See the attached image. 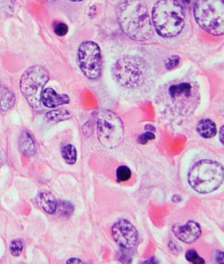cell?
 Instances as JSON below:
<instances>
[{"instance_id": "1", "label": "cell", "mask_w": 224, "mask_h": 264, "mask_svg": "<svg viewBox=\"0 0 224 264\" xmlns=\"http://www.w3.org/2000/svg\"><path fill=\"white\" fill-rule=\"evenodd\" d=\"M117 19L124 33L131 39L144 42L153 36L152 23L143 0H125L119 5Z\"/></svg>"}, {"instance_id": "2", "label": "cell", "mask_w": 224, "mask_h": 264, "mask_svg": "<svg viewBox=\"0 0 224 264\" xmlns=\"http://www.w3.org/2000/svg\"><path fill=\"white\" fill-rule=\"evenodd\" d=\"M151 18L156 31L162 37H176L185 25L184 10L177 0H159L153 8Z\"/></svg>"}, {"instance_id": "3", "label": "cell", "mask_w": 224, "mask_h": 264, "mask_svg": "<svg viewBox=\"0 0 224 264\" xmlns=\"http://www.w3.org/2000/svg\"><path fill=\"white\" fill-rule=\"evenodd\" d=\"M223 176V167L221 163L203 159L196 163L190 170L188 182L197 193L208 194L221 186Z\"/></svg>"}, {"instance_id": "4", "label": "cell", "mask_w": 224, "mask_h": 264, "mask_svg": "<svg viewBox=\"0 0 224 264\" xmlns=\"http://www.w3.org/2000/svg\"><path fill=\"white\" fill-rule=\"evenodd\" d=\"M197 24L212 35L224 33L223 0H197L193 8Z\"/></svg>"}, {"instance_id": "5", "label": "cell", "mask_w": 224, "mask_h": 264, "mask_svg": "<svg viewBox=\"0 0 224 264\" xmlns=\"http://www.w3.org/2000/svg\"><path fill=\"white\" fill-rule=\"evenodd\" d=\"M49 79L50 73L46 68L42 65L32 66L21 76V93L34 109H38L41 106L42 92Z\"/></svg>"}, {"instance_id": "6", "label": "cell", "mask_w": 224, "mask_h": 264, "mask_svg": "<svg viewBox=\"0 0 224 264\" xmlns=\"http://www.w3.org/2000/svg\"><path fill=\"white\" fill-rule=\"evenodd\" d=\"M113 78L126 88H135L144 81L146 66L142 59L125 56L118 59L112 69Z\"/></svg>"}, {"instance_id": "7", "label": "cell", "mask_w": 224, "mask_h": 264, "mask_svg": "<svg viewBox=\"0 0 224 264\" xmlns=\"http://www.w3.org/2000/svg\"><path fill=\"white\" fill-rule=\"evenodd\" d=\"M97 137L102 145L107 148L119 146L124 138L123 123L111 111H100L97 121Z\"/></svg>"}, {"instance_id": "8", "label": "cell", "mask_w": 224, "mask_h": 264, "mask_svg": "<svg viewBox=\"0 0 224 264\" xmlns=\"http://www.w3.org/2000/svg\"><path fill=\"white\" fill-rule=\"evenodd\" d=\"M78 63L81 71L87 78L95 80L101 73V50L95 42L86 41L79 47Z\"/></svg>"}, {"instance_id": "9", "label": "cell", "mask_w": 224, "mask_h": 264, "mask_svg": "<svg viewBox=\"0 0 224 264\" xmlns=\"http://www.w3.org/2000/svg\"><path fill=\"white\" fill-rule=\"evenodd\" d=\"M112 235L117 244L125 250L133 248L138 240L137 229L132 223L125 219H120L113 225Z\"/></svg>"}, {"instance_id": "10", "label": "cell", "mask_w": 224, "mask_h": 264, "mask_svg": "<svg viewBox=\"0 0 224 264\" xmlns=\"http://www.w3.org/2000/svg\"><path fill=\"white\" fill-rule=\"evenodd\" d=\"M172 231L179 240L187 244L193 243L197 240L202 233L200 225L194 221H187L183 225H174Z\"/></svg>"}, {"instance_id": "11", "label": "cell", "mask_w": 224, "mask_h": 264, "mask_svg": "<svg viewBox=\"0 0 224 264\" xmlns=\"http://www.w3.org/2000/svg\"><path fill=\"white\" fill-rule=\"evenodd\" d=\"M41 102L47 108H55L69 104L70 98L67 95H59L54 89L48 88L42 92Z\"/></svg>"}, {"instance_id": "12", "label": "cell", "mask_w": 224, "mask_h": 264, "mask_svg": "<svg viewBox=\"0 0 224 264\" xmlns=\"http://www.w3.org/2000/svg\"><path fill=\"white\" fill-rule=\"evenodd\" d=\"M38 204L48 214H54L57 208V202L54 196L49 193H42L38 197Z\"/></svg>"}, {"instance_id": "13", "label": "cell", "mask_w": 224, "mask_h": 264, "mask_svg": "<svg viewBox=\"0 0 224 264\" xmlns=\"http://www.w3.org/2000/svg\"><path fill=\"white\" fill-rule=\"evenodd\" d=\"M19 147L21 153L26 155H33L36 153L35 142L31 135L27 131H23L19 137Z\"/></svg>"}, {"instance_id": "14", "label": "cell", "mask_w": 224, "mask_h": 264, "mask_svg": "<svg viewBox=\"0 0 224 264\" xmlns=\"http://www.w3.org/2000/svg\"><path fill=\"white\" fill-rule=\"evenodd\" d=\"M197 131L202 137L212 138L215 137L217 133L216 125L210 119H202L197 123Z\"/></svg>"}, {"instance_id": "15", "label": "cell", "mask_w": 224, "mask_h": 264, "mask_svg": "<svg viewBox=\"0 0 224 264\" xmlns=\"http://www.w3.org/2000/svg\"><path fill=\"white\" fill-rule=\"evenodd\" d=\"M191 85L189 83H181L172 85L169 88V95L173 99L189 97L191 94Z\"/></svg>"}, {"instance_id": "16", "label": "cell", "mask_w": 224, "mask_h": 264, "mask_svg": "<svg viewBox=\"0 0 224 264\" xmlns=\"http://www.w3.org/2000/svg\"><path fill=\"white\" fill-rule=\"evenodd\" d=\"M61 154L63 159L67 163L73 165L76 163V159H77V152H76L75 147L72 144H67L63 147Z\"/></svg>"}, {"instance_id": "17", "label": "cell", "mask_w": 224, "mask_h": 264, "mask_svg": "<svg viewBox=\"0 0 224 264\" xmlns=\"http://www.w3.org/2000/svg\"><path fill=\"white\" fill-rule=\"evenodd\" d=\"M46 117L48 120L53 121H65L71 118L70 113L64 109L51 111L46 113Z\"/></svg>"}, {"instance_id": "18", "label": "cell", "mask_w": 224, "mask_h": 264, "mask_svg": "<svg viewBox=\"0 0 224 264\" xmlns=\"http://www.w3.org/2000/svg\"><path fill=\"white\" fill-rule=\"evenodd\" d=\"M16 104V97L11 92L6 93L0 101V110L3 112H7Z\"/></svg>"}, {"instance_id": "19", "label": "cell", "mask_w": 224, "mask_h": 264, "mask_svg": "<svg viewBox=\"0 0 224 264\" xmlns=\"http://www.w3.org/2000/svg\"><path fill=\"white\" fill-rule=\"evenodd\" d=\"M116 174L119 182H125L131 178L132 171L127 166L121 165L117 168Z\"/></svg>"}, {"instance_id": "20", "label": "cell", "mask_w": 224, "mask_h": 264, "mask_svg": "<svg viewBox=\"0 0 224 264\" xmlns=\"http://www.w3.org/2000/svg\"><path fill=\"white\" fill-rule=\"evenodd\" d=\"M185 258L189 262L195 264H202L205 263L204 259L198 255L197 251L189 250L185 253Z\"/></svg>"}, {"instance_id": "21", "label": "cell", "mask_w": 224, "mask_h": 264, "mask_svg": "<svg viewBox=\"0 0 224 264\" xmlns=\"http://www.w3.org/2000/svg\"><path fill=\"white\" fill-rule=\"evenodd\" d=\"M23 250V242L21 239L13 240L10 244V251L15 256H19Z\"/></svg>"}, {"instance_id": "22", "label": "cell", "mask_w": 224, "mask_h": 264, "mask_svg": "<svg viewBox=\"0 0 224 264\" xmlns=\"http://www.w3.org/2000/svg\"><path fill=\"white\" fill-rule=\"evenodd\" d=\"M59 208L62 213L65 216H70L74 212L73 205L68 201H61L59 204Z\"/></svg>"}, {"instance_id": "23", "label": "cell", "mask_w": 224, "mask_h": 264, "mask_svg": "<svg viewBox=\"0 0 224 264\" xmlns=\"http://www.w3.org/2000/svg\"><path fill=\"white\" fill-rule=\"evenodd\" d=\"M68 31H69V28L65 23H58L55 25V33L59 37H64V36L67 35Z\"/></svg>"}, {"instance_id": "24", "label": "cell", "mask_w": 224, "mask_h": 264, "mask_svg": "<svg viewBox=\"0 0 224 264\" xmlns=\"http://www.w3.org/2000/svg\"><path fill=\"white\" fill-rule=\"evenodd\" d=\"M155 135L152 133V132L147 131L139 136L138 142L141 144H146L149 141V140H152L155 139Z\"/></svg>"}, {"instance_id": "25", "label": "cell", "mask_w": 224, "mask_h": 264, "mask_svg": "<svg viewBox=\"0 0 224 264\" xmlns=\"http://www.w3.org/2000/svg\"><path fill=\"white\" fill-rule=\"evenodd\" d=\"M179 62H180V57L177 55H173L168 59V62L166 64V67L169 69H173L178 65Z\"/></svg>"}, {"instance_id": "26", "label": "cell", "mask_w": 224, "mask_h": 264, "mask_svg": "<svg viewBox=\"0 0 224 264\" xmlns=\"http://www.w3.org/2000/svg\"><path fill=\"white\" fill-rule=\"evenodd\" d=\"M221 252V251H219L216 254V260L217 262L223 263V254H221L220 255V256H219V254H220V253Z\"/></svg>"}, {"instance_id": "27", "label": "cell", "mask_w": 224, "mask_h": 264, "mask_svg": "<svg viewBox=\"0 0 224 264\" xmlns=\"http://www.w3.org/2000/svg\"><path fill=\"white\" fill-rule=\"evenodd\" d=\"M68 263H82V261L80 259L76 258V257H72L67 261Z\"/></svg>"}, {"instance_id": "28", "label": "cell", "mask_w": 224, "mask_h": 264, "mask_svg": "<svg viewBox=\"0 0 224 264\" xmlns=\"http://www.w3.org/2000/svg\"><path fill=\"white\" fill-rule=\"evenodd\" d=\"M223 126L221 127L220 131H219V140H220V142H221V144H223Z\"/></svg>"}, {"instance_id": "29", "label": "cell", "mask_w": 224, "mask_h": 264, "mask_svg": "<svg viewBox=\"0 0 224 264\" xmlns=\"http://www.w3.org/2000/svg\"><path fill=\"white\" fill-rule=\"evenodd\" d=\"M70 2H82L83 0H69Z\"/></svg>"}]
</instances>
